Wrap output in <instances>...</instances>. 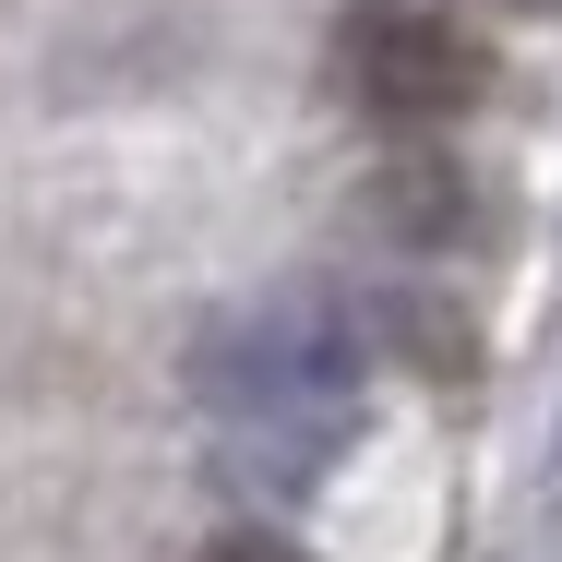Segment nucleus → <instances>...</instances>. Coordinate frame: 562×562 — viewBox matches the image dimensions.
<instances>
[{"label": "nucleus", "mask_w": 562, "mask_h": 562, "mask_svg": "<svg viewBox=\"0 0 562 562\" xmlns=\"http://www.w3.org/2000/svg\"><path fill=\"white\" fill-rule=\"evenodd\" d=\"M359 431V336L336 300L276 288L251 300L204 359V443L239 491H300Z\"/></svg>", "instance_id": "f257e3e1"}, {"label": "nucleus", "mask_w": 562, "mask_h": 562, "mask_svg": "<svg viewBox=\"0 0 562 562\" xmlns=\"http://www.w3.org/2000/svg\"><path fill=\"white\" fill-rule=\"evenodd\" d=\"M324 72H336L347 109L383 120V132H454L503 85L491 36L467 12H443V0H347L336 36H324Z\"/></svg>", "instance_id": "f03ea898"}, {"label": "nucleus", "mask_w": 562, "mask_h": 562, "mask_svg": "<svg viewBox=\"0 0 562 562\" xmlns=\"http://www.w3.org/2000/svg\"><path fill=\"white\" fill-rule=\"evenodd\" d=\"M371 204H383V227H407V239H454L467 227V180L454 168H383Z\"/></svg>", "instance_id": "7ed1b4c3"}, {"label": "nucleus", "mask_w": 562, "mask_h": 562, "mask_svg": "<svg viewBox=\"0 0 562 562\" xmlns=\"http://www.w3.org/2000/svg\"><path fill=\"white\" fill-rule=\"evenodd\" d=\"M192 562H312L300 539H276V527H227V539H204Z\"/></svg>", "instance_id": "20e7f679"}, {"label": "nucleus", "mask_w": 562, "mask_h": 562, "mask_svg": "<svg viewBox=\"0 0 562 562\" xmlns=\"http://www.w3.org/2000/svg\"><path fill=\"white\" fill-rule=\"evenodd\" d=\"M515 12H562V0H515Z\"/></svg>", "instance_id": "39448f33"}]
</instances>
